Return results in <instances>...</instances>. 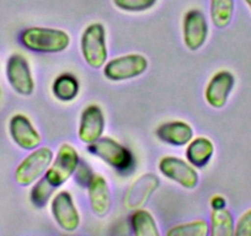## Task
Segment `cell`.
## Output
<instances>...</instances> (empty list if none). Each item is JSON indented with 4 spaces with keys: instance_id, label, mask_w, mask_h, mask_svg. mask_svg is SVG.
<instances>
[{
    "instance_id": "1",
    "label": "cell",
    "mask_w": 251,
    "mask_h": 236,
    "mask_svg": "<svg viewBox=\"0 0 251 236\" xmlns=\"http://www.w3.org/2000/svg\"><path fill=\"white\" fill-rule=\"evenodd\" d=\"M24 47L38 53H59L71 45V36L59 28L30 27L21 33Z\"/></svg>"
},
{
    "instance_id": "2",
    "label": "cell",
    "mask_w": 251,
    "mask_h": 236,
    "mask_svg": "<svg viewBox=\"0 0 251 236\" xmlns=\"http://www.w3.org/2000/svg\"><path fill=\"white\" fill-rule=\"evenodd\" d=\"M81 54L86 63L94 69L105 66L107 59L106 31L102 24L95 23L84 30L80 40Z\"/></svg>"
},
{
    "instance_id": "3",
    "label": "cell",
    "mask_w": 251,
    "mask_h": 236,
    "mask_svg": "<svg viewBox=\"0 0 251 236\" xmlns=\"http://www.w3.org/2000/svg\"><path fill=\"white\" fill-rule=\"evenodd\" d=\"M53 151L48 146L35 149L15 170V180L21 186H30L41 179L53 161Z\"/></svg>"
},
{
    "instance_id": "4",
    "label": "cell",
    "mask_w": 251,
    "mask_h": 236,
    "mask_svg": "<svg viewBox=\"0 0 251 236\" xmlns=\"http://www.w3.org/2000/svg\"><path fill=\"white\" fill-rule=\"evenodd\" d=\"M147 69L148 59L138 53H132L107 62L103 68V75L110 81H125L142 75Z\"/></svg>"
},
{
    "instance_id": "5",
    "label": "cell",
    "mask_w": 251,
    "mask_h": 236,
    "mask_svg": "<svg viewBox=\"0 0 251 236\" xmlns=\"http://www.w3.org/2000/svg\"><path fill=\"white\" fill-rule=\"evenodd\" d=\"M89 151L118 171L128 170L133 165L131 151L110 137H101L89 144Z\"/></svg>"
},
{
    "instance_id": "6",
    "label": "cell",
    "mask_w": 251,
    "mask_h": 236,
    "mask_svg": "<svg viewBox=\"0 0 251 236\" xmlns=\"http://www.w3.org/2000/svg\"><path fill=\"white\" fill-rule=\"evenodd\" d=\"M79 161L80 159L76 149L68 143L62 144L57 156L53 158L52 165L46 171L45 177L54 187L62 186L75 173Z\"/></svg>"
},
{
    "instance_id": "7",
    "label": "cell",
    "mask_w": 251,
    "mask_h": 236,
    "mask_svg": "<svg viewBox=\"0 0 251 236\" xmlns=\"http://www.w3.org/2000/svg\"><path fill=\"white\" fill-rule=\"evenodd\" d=\"M159 170L166 179L176 182L183 189H194L199 185V173L195 166L176 156H164L159 161Z\"/></svg>"
},
{
    "instance_id": "8",
    "label": "cell",
    "mask_w": 251,
    "mask_h": 236,
    "mask_svg": "<svg viewBox=\"0 0 251 236\" xmlns=\"http://www.w3.org/2000/svg\"><path fill=\"white\" fill-rule=\"evenodd\" d=\"M183 42L190 50H199L208 37L206 16L199 9H191L183 16Z\"/></svg>"
},
{
    "instance_id": "9",
    "label": "cell",
    "mask_w": 251,
    "mask_h": 236,
    "mask_svg": "<svg viewBox=\"0 0 251 236\" xmlns=\"http://www.w3.org/2000/svg\"><path fill=\"white\" fill-rule=\"evenodd\" d=\"M6 76L11 88L23 96L33 93L35 81L31 73L30 64L21 54H13L6 64Z\"/></svg>"
},
{
    "instance_id": "10",
    "label": "cell",
    "mask_w": 251,
    "mask_h": 236,
    "mask_svg": "<svg viewBox=\"0 0 251 236\" xmlns=\"http://www.w3.org/2000/svg\"><path fill=\"white\" fill-rule=\"evenodd\" d=\"M50 209L54 220L63 230L74 231L80 225V215L68 191H60L53 197Z\"/></svg>"
},
{
    "instance_id": "11",
    "label": "cell",
    "mask_w": 251,
    "mask_h": 236,
    "mask_svg": "<svg viewBox=\"0 0 251 236\" xmlns=\"http://www.w3.org/2000/svg\"><path fill=\"white\" fill-rule=\"evenodd\" d=\"M235 85V78L228 71H221L214 74L207 84L206 97L207 103L213 108H223L226 105L229 95Z\"/></svg>"
},
{
    "instance_id": "12",
    "label": "cell",
    "mask_w": 251,
    "mask_h": 236,
    "mask_svg": "<svg viewBox=\"0 0 251 236\" xmlns=\"http://www.w3.org/2000/svg\"><path fill=\"white\" fill-rule=\"evenodd\" d=\"M105 131V117L100 106L90 105L83 111L78 137L83 143L91 144L100 139Z\"/></svg>"
},
{
    "instance_id": "13",
    "label": "cell",
    "mask_w": 251,
    "mask_h": 236,
    "mask_svg": "<svg viewBox=\"0 0 251 236\" xmlns=\"http://www.w3.org/2000/svg\"><path fill=\"white\" fill-rule=\"evenodd\" d=\"M9 131L13 141L24 150H35L40 146L42 138L26 116L15 115L9 122Z\"/></svg>"
},
{
    "instance_id": "14",
    "label": "cell",
    "mask_w": 251,
    "mask_h": 236,
    "mask_svg": "<svg viewBox=\"0 0 251 236\" xmlns=\"http://www.w3.org/2000/svg\"><path fill=\"white\" fill-rule=\"evenodd\" d=\"M89 201L94 214L103 218L110 212L112 206L111 192L106 180L101 175H94L88 185Z\"/></svg>"
},
{
    "instance_id": "15",
    "label": "cell",
    "mask_w": 251,
    "mask_h": 236,
    "mask_svg": "<svg viewBox=\"0 0 251 236\" xmlns=\"http://www.w3.org/2000/svg\"><path fill=\"white\" fill-rule=\"evenodd\" d=\"M156 137L164 143L182 146L192 141L194 129L186 122L173 121L159 126L156 129Z\"/></svg>"
},
{
    "instance_id": "16",
    "label": "cell",
    "mask_w": 251,
    "mask_h": 236,
    "mask_svg": "<svg viewBox=\"0 0 251 236\" xmlns=\"http://www.w3.org/2000/svg\"><path fill=\"white\" fill-rule=\"evenodd\" d=\"M214 154V144L211 139L206 137H199V138L192 139L188 143L186 149V158L187 161L195 167H203L208 164L212 156Z\"/></svg>"
},
{
    "instance_id": "17",
    "label": "cell",
    "mask_w": 251,
    "mask_h": 236,
    "mask_svg": "<svg viewBox=\"0 0 251 236\" xmlns=\"http://www.w3.org/2000/svg\"><path fill=\"white\" fill-rule=\"evenodd\" d=\"M53 95L63 102L73 101L79 94V83L72 74H62L54 80L52 86Z\"/></svg>"
},
{
    "instance_id": "18",
    "label": "cell",
    "mask_w": 251,
    "mask_h": 236,
    "mask_svg": "<svg viewBox=\"0 0 251 236\" xmlns=\"http://www.w3.org/2000/svg\"><path fill=\"white\" fill-rule=\"evenodd\" d=\"M131 225L137 236H159L155 219L146 209H138L131 215Z\"/></svg>"
},
{
    "instance_id": "19",
    "label": "cell",
    "mask_w": 251,
    "mask_h": 236,
    "mask_svg": "<svg viewBox=\"0 0 251 236\" xmlns=\"http://www.w3.org/2000/svg\"><path fill=\"white\" fill-rule=\"evenodd\" d=\"M234 0H211V20L217 28H226L234 15Z\"/></svg>"
},
{
    "instance_id": "20",
    "label": "cell",
    "mask_w": 251,
    "mask_h": 236,
    "mask_svg": "<svg viewBox=\"0 0 251 236\" xmlns=\"http://www.w3.org/2000/svg\"><path fill=\"white\" fill-rule=\"evenodd\" d=\"M235 225L230 212L226 208L213 209L211 215V234L213 236L234 235Z\"/></svg>"
},
{
    "instance_id": "21",
    "label": "cell",
    "mask_w": 251,
    "mask_h": 236,
    "mask_svg": "<svg viewBox=\"0 0 251 236\" xmlns=\"http://www.w3.org/2000/svg\"><path fill=\"white\" fill-rule=\"evenodd\" d=\"M166 234L169 236H207L209 234V226L206 220L200 219L191 223L173 226Z\"/></svg>"
},
{
    "instance_id": "22",
    "label": "cell",
    "mask_w": 251,
    "mask_h": 236,
    "mask_svg": "<svg viewBox=\"0 0 251 236\" xmlns=\"http://www.w3.org/2000/svg\"><path fill=\"white\" fill-rule=\"evenodd\" d=\"M55 189L57 187L50 185L46 177L41 180L38 179L37 184L31 189V202L33 203V206H36L37 208H43L48 203Z\"/></svg>"
},
{
    "instance_id": "23",
    "label": "cell",
    "mask_w": 251,
    "mask_h": 236,
    "mask_svg": "<svg viewBox=\"0 0 251 236\" xmlns=\"http://www.w3.org/2000/svg\"><path fill=\"white\" fill-rule=\"evenodd\" d=\"M116 8L126 13H143L156 4L158 0H112Z\"/></svg>"
},
{
    "instance_id": "24",
    "label": "cell",
    "mask_w": 251,
    "mask_h": 236,
    "mask_svg": "<svg viewBox=\"0 0 251 236\" xmlns=\"http://www.w3.org/2000/svg\"><path fill=\"white\" fill-rule=\"evenodd\" d=\"M93 171H91L90 166L85 163V161H79V165L75 170V181L78 182L80 186L88 187L89 182L93 179Z\"/></svg>"
},
{
    "instance_id": "25",
    "label": "cell",
    "mask_w": 251,
    "mask_h": 236,
    "mask_svg": "<svg viewBox=\"0 0 251 236\" xmlns=\"http://www.w3.org/2000/svg\"><path fill=\"white\" fill-rule=\"evenodd\" d=\"M234 235L236 236H251V209L246 211L239 218L235 225Z\"/></svg>"
},
{
    "instance_id": "26",
    "label": "cell",
    "mask_w": 251,
    "mask_h": 236,
    "mask_svg": "<svg viewBox=\"0 0 251 236\" xmlns=\"http://www.w3.org/2000/svg\"><path fill=\"white\" fill-rule=\"evenodd\" d=\"M211 207L212 209H223L226 208V201L223 196H213L211 199Z\"/></svg>"
},
{
    "instance_id": "27",
    "label": "cell",
    "mask_w": 251,
    "mask_h": 236,
    "mask_svg": "<svg viewBox=\"0 0 251 236\" xmlns=\"http://www.w3.org/2000/svg\"><path fill=\"white\" fill-rule=\"evenodd\" d=\"M244 1H245L246 5H248L249 8H250V10H251V0H244Z\"/></svg>"
}]
</instances>
